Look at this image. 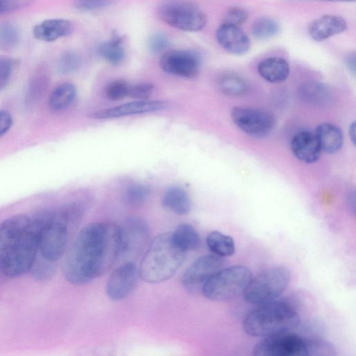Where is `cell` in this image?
<instances>
[{"instance_id": "1", "label": "cell", "mask_w": 356, "mask_h": 356, "mask_svg": "<svg viewBox=\"0 0 356 356\" xmlns=\"http://www.w3.org/2000/svg\"><path fill=\"white\" fill-rule=\"evenodd\" d=\"M119 254V228L109 222L86 225L70 246L63 264L65 279L84 284L106 273Z\"/></svg>"}, {"instance_id": "45", "label": "cell", "mask_w": 356, "mask_h": 356, "mask_svg": "<svg viewBox=\"0 0 356 356\" xmlns=\"http://www.w3.org/2000/svg\"><path fill=\"white\" fill-rule=\"evenodd\" d=\"M346 63L348 68L355 73V54H353L348 56L346 59Z\"/></svg>"}, {"instance_id": "10", "label": "cell", "mask_w": 356, "mask_h": 356, "mask_svg": "<svg viewBox=\"0 0 356 356\" xmlns=\"http://www.w3.org/2000/svg\"><path fill=\"white\" fill-rule=\"evenodd\" d=\"M257 356H309L308 339L290 331L268 337L257 343L253 348Z\"/></svg>"}, {"instance_id": "20", "label": "cell", "mask_w": 356, "mask_h": 356, "mask_svg": "<svg viewBox=\"0 0 356 356\" xmlns=\"http://www.w3.org/2000/svg\"><path fill=\"white\" fill-rule=\"evenodd\" d=\"M74 31L73 23L66 19H49L38 24L33 29L34 37L41 41L52 42L68 36Z\"/></svg>"}, {"instance_id": "17", "label": "cell", "mask_w": 356, "mask_h": 356, "mask_svg": "<svg viewBox=\"0 0 356 356\" xmlns=\"http://www.w3.org/2000/svg\"><path fill=\"white\" fill-rule=\"evenodd\" d=\"M31 218L26 214H17L0 223V267L8 256L16 239L29 224Z\"/></svg>"}, {"instance_id": "28", "label": "cell", "mask_w": 356, "mask_h": 356, "mask_svg": "<svg viewBox=\"0 0 356 356\" xmlns=\"http://www.w3.org/2000/svg\"><path fill=\"white\" fill-rule=\"evenodd\" d=\"M280 30L279 24L269 17H260L252 26V33L257 39L266 40L277 35Z\"/></svg>"}, {"instance_id": "16", "label": "cell", "mask_w": 356, "mask_h": 356, "mask_svg": "<svg viewBox=\"0 0 356 356\" xmlns=\"http://www.w3.org/2000/svg\"><path fill=\"white\" fill-rule=\"evenodd\" d=\"M216 36L220 45L232 54H245L251 47L249 37L237 26L222 23L217 29Z\"/></svg>"}, {"instance_id": "15", "label": "cell", "mask_w": 356, "mask_h": 356, "mask_svg": "<svg viewBox=\"0 0 356 356\" xmlns=\"http://www.w3.org/2000/svg\"><path fill=\"white\" fill-rule=\"evenodd\" d=\"M167 106L168 102L163 100H137L110 108L93 111L89 114V117L98 120L113 119L155 112L165 109Z\"/></svg>"}, {"instance_id": "32", "label": "cell", "mask_w": 356, "mask_h": 356, "mask_svg": "<svg viewBox=\"0 0 356 356\" xmlns=\"http://www.w3.org/2000/svg\"><path fill=\"white\" fill-rule=\"evenodd\" d=\"M150 190L146 185L134 184L129 186L124 191L123 198L124 202L131 207L143 205L149 198Z\"/></svg>"}, {"instance_id": "27", "label": "cell", "mask_w": 356, "mask_h": 356, "mask_svg": "<svg viewBox=\"0 0 356 356\" xmlns=\"http://www.w3.org/2000/svg\"><path fill=\"white\" fill-rule=\"evenodd\" d=\"M177 245L184 251L196 250L200 245V237L195 228L189 224H181L172 232Z\"/></svg>"}, {"instance_id": "6", "label": "cell", "mask_w": 356, "mask_h": 356, "mask_svg": "<svg viewBox=\"0 0 356 356\" xmlns=\"http://www.w3.org/2000/svg\"><path fill=\"white\" fill-rule=\"evenodd\" d=\"M252 277L251 271L244 266L224 267L204 284L202 292L213 301L230 300L243 294Z\"/></svg>"}, {"instance_id": "5", "label": "cell", "mask_w": 356, "mask_h": 356, "mask_svg": "<svg viewBox=\"0 0 356 356\" xmlns=\"http://www.w3.org/2000/svg\"><path fill=\"white\" fill-rule=\"evenodd\" d=\"M50 213L51 211L46 210L31 218L2 264L5 276L17 277L30 270L39 252L42 232Z\"/></svg>"}, {"instance_id": "43", "label": "cell", "mask_w": 356, "mask_h": 356, "mask_svg": "<svg viewBox=\"0 0 356 356\" xmlns=\"http://www.w3.org/2000/svg\"><path fill=\"white\" fill-rule=\"evenodd\" d=\"M31 2L32 0H0V14L25 8Z\"/></svg>"}, {"instance_id": "9", "label": "cell", "mask_w": 356, "mask_h": 356, "mask_svg": "<svg viewBox=\"0 0 356 356\" xmlns=\"http://www.w3.org/2000/svg\"><path fill=\"white\" fill-rule=\"evenodd\" d=\"M119 228L118 258L133 261L149 243V229L147 222L138 217L124 220Z\"/></svg>"}, {"instance_id": "47", "label": "cell", "mask_w": 356, "mask_h": 356, "mask_svg": "<svg viewBox=\"0 0 356 356\" xmlns=\"http://www.w3.org/2000/svg\"><path fill=\"white\" fill-rule=\"evenodd\" d=\"M325 1H333V2H354L355 0H320Z\"/></svg>"}, {"instance_id": "13", "label": "cell", "mask_w": 356, "mask_h": 356, "mask_svg": "<svg viewBox=\"0 0 356 356\" xmlns=\"http://www.w3.org/2000/svg\"><path fill=\"white\" fill-rule=\"evenodd\" d=\"M159 65L168 74L193 79L199 74L201 58L192 50H172L163 54Z\"/></svg>"}, {"instance_id": "35", "label": "cell", "mask_w": 356, "mask_h": 356, "mask_svg": "<svg viewBox=\"0 0 356 356\" xmlns=\"http://www.w3.org/2000/svg\"><path fill=\"white\" fill-rule=\"evenodd\" d=\"M129 86L130 85L124 80H114L107 85L105 93L111 100H120L128 96Z\"/></svg>"}, {"instance_id": "4", "label": "cell", "mask_w": 356, "mask_h": 356, "mask_svg": "<svg viewBox=\"0 0 356 356\" xmlns=\"http://www.w3.org/2000/svg\"><path fill=\"white\" fill-rule=\"evenodd\" d=\"M299 323V315L293 307L273 300L259 305L249 312L243 321V328L249 336L264 338L290 331Z\"/></svg>"}, {"instance_id": "37", "label": "cell", "mask_w": 356, "mask_h": 356, "mask_svg": "<svg viewBox=\"0 0 356 356\" xmlns=\"http://www.w3.org/2000/svg\"><path fill=\"white\" fill-rule=\"evenodd\" d=\"M309 356L334 355V348L330 343L318 339H308Z\"/></svg>"}, {"instance_id": "36", "label": "cell", "mask_w": 356, "mask_h": 356, "mask_svg": "<svg viewBox=\"0 0 356 356\" xmlns=\"http://www.w3.org/2000/svg\"><path fill=\"white\" fill-rule=\"evenodd\" d=\"M47 76L44 71H39L33 77L28 92L29 99L33 101L40 97L47 87Z\"/></svg>"}, {"instance_id": "3", "label": "cell", "mask_w": 356, "mask_h": 356, "mask_svg": "<svg viewBox=\"0 0 356 356\" xmlns=\"http://www.w3.org/2000/svg\"><path fill=\"white\" fill-rule=\"evenodd\" d=\"M83 213L81 206L76 203L51 211L40 243L39 253L44 258L57 261L65 254L71 234L81 220Z\"/></svg>"}, {"instance_id": "44", "label": "cell", "mask_w": 356, "mask_h": 356, "mask_svg": "<svg viewBox=\"0 0 356 356\" xmlns=\"http://www.w3.org/2000/svg\"><path fill=\"white\" fill-rule=\"evenodd\" d=\"M13 124L10 114L6 111H0V136L5 134Z\"/></svg>"}, {"instance_id": "26", "label": "cell", "mask_w": 356, "mask_h": 356, "mask_svg": "<svg viewBox=\"0 0 356 356\" xmlns=\"http://www.w3.org/2000/svg\"><path fill=\"white\" fill-rule=\"evenodd\" d=\"M206 242L211 253L218 257H229L235 252L233 238L218 231L210 232L207 236Z\"/></svg>"}, {"instance_id": "23", "label": "cell", "mask_w": 356, "mask_h": 356, "mask_svg": "<svg viewBox=\"0 0 356 356\" xmlns=\"http://www.w3.org/2000/svg\"><path fill=\"white\" fill-rule=\"evenodd\" d=\"M161 202L165 209L178 215L188 214L191 208L188 193L179 186L168 188L163 195Z\"/></svg>"}, {"instance_id": "46", "label": "cell", "mask_w": 356, "mask_h": 356, "mask_svg": "<svg viewBox=\"0 0 356 356\" xmlns=\"http://www.w3.org/2000/svg\"><path fill=\"white\" fill-rule=\"evenodd\" d=\"M355 123H353L351 124V126L350 127V129H349V135H350V138H351L352 139V141L353 143H355Z\"/></svg>"}, {"instance_id": "19", "label": "cell", "mask_w": 356, "mask_h": 356, "mask_svg": "<svg viewBox=\"0 0 356 356\" xmlns=\"http://www.w3.org/2000/svg\"><path fill=\"white\" fill-rule=\"evenodd\" d=\"M347 29L346 20L337 15H325L312 21L308 26L310 37L321 42L343 33Z\"/></svg>"}, {"instance_id": "38", "label": "cell", "mask_w": 356, "mask_h": 356, "mask_svg": "<svg viewBox=\"0 0 356 356\" xmlns=\"http://www.w3.org/2000/svg\"><path fill=\"white\" fill-rule=\"evenodd\" d=\"M154 86L150 83L130 85L128 96L137 100H147L152 95Z\"/></svg>"}, {"instance_id": "42", "label": "cell", "mask_w": 356, "mask_h": 356, "mask_svg": "<svg viewBox=\"0 0 356 356\" xmlns=\"http://www.w3.org/2000/svg\"><path fill=\"white\" fill-rule=\"evenodd\" d=\"M112 0H75V7L81 11H93L108 6Z\"/></svg>"}, {"instance_id": "18", "label": "cell", "mask_w": 356, "mask_h": 356, "mask_svg": "<svg viewBox=\"0 0 356 356\" xmlns=\"http://www.w3.org/2000/svg\"><path fill=\"white\" fill-rule=\"evenodd\" d=\"M291 148L294 156L305 163L316 162L322 152L315 134L305 130L293 135Z\"/></svg>"}, {"instance_id": "2", "label": "cell", "mask_w": 356, "mask_h": 356, "mask_svg": "<svg viewBox=\"0 0 356 356\" xmlns=\"http://www.w3.org/2000/svg\"><path fill=\"white\" fill-rule=\"evenodd\" d=\"M186 252L175 243L172 232L157 235L147 245L139 268L140 277L160 283L172 277L184 263Z\"/></svg>"}, {"instance_id": "40", "label": "cell", "mask_w": 356, "mask_h": 356, "mask_svg": "<svg viewBox=\"0 0 356 356\" xmlns=\"http://www.w3.org/2000/svg\"><path fill=\"white\" fill-rule=\"evenodd\" d=\"M248 17V13L245 9L232 7L227 11L223 23L239 26L246 22Z\"/></svg>"}, {"instance_id": "39", "label": "cell", "mask_w": 356, "mask_h": 356, "mask_svg": "<svg viewBox=\"0 0 356 356\" xmlns=\"http://www.w3.org/2000/svg\"><path fill=\"white\" fill-rule=\"evenodd\" d=\"M168 38L162 33L152 34L148 39L147 47L153 54H159L164 51L169 46Z\"/></svg>"}, {"instance_id": "30", "label": "cell", "mask_w": 356, "mask_h": 356, "mask_svg": "<svg viewBox=\"0 0 356 356\" xmlns=\"http://www.w3.org/2000/svg\"><path fill=\"white\" fill-rule=\"evenodd\" d=\"M56 261L44 258L39 252L30 269L33 277L38 281L50 280L56 273Z\"/></svg>"}, {"instance_id": "14", "label": "cell", "mask_w": 356, "mask_h": 356, "mask_svg": "<svg viewBox=\"0 0 356 356\" xmlns=\"http://www.w3.org/2000/svg\"><path fill=\"white\" fill-rule=\"evenodd\" d=\"M140 277L139 269L133 261H125L111 274L106 286L108 297L113 300H120L136 287Z\"/></svg>"}, {"instance_id": "24", "label": "cell", "mask_w": 356, "mask_h": 356, "mask_svg": "<svg viewBox=\"0 0 356 356\" xmlns=\"http://www.w3.org/2000/svg\"><path fill=\"white\" fill-rule=\"evenodd\" d=\"M124 37L114 32L111 38L99 44L97 54L113 65H120L125 57Z\"/></svg>"}, {"instance_id": "22", "label": "cell", "mask_w": 356, "mask_h": 356, "mask_svg": "<svg viewBox=\"0 0 356 356\" xmlns=\"http://www.w3.org/2000/svg\"><path fill=\"white\" fill-rule=\"evenodd\" d=\"M314 134L321 150L326 153H335L342 147V132L334 124L330 123L319 124Z\"/></svg>"}, {"instance_id": "29", "label": "cell", "mask_w": 356, "mask_h": 356, "mask_svg": "<svg viewBox=\"0 0 356 356\" xmlns=\"http://www.w3.org/2000/svg\"><path fill=\"white\" fill-rule=\"evenodd\" d=\"M20 33L15 25L10 22H0V49L5 51L14 49L19 43Z\"/></svg>"}, {"instance_id": "11", "label": "cell", "mask_w": 356, "mask_h": 356, "mask_svg": "<svg viewBox=\"0 0 356 356\" xmlns=\"http://www.w3.org/2000/svg\"><path fill=\"white\" fill-rule=\"evenodd\" d=\"M231 117L238 129L249 136L257 138L268 136L275 125L273 115L258 108L234 107Z\"/></svg>"}, {"instance_id": "12", "label": "cell", "mask_w": 356, "mask_h": 356, "mask_svg": "<svg viewBox=\"0 0 356 356\" xmlns=\"http://www.w3.org/2000/svg\"><path fill=\"white\" fill-rule=\"evenodd\" d=\"M223 257L213 254L203 255L193 261L184 272L181 282L189 292L202 291L204 284L217 272L223 268Z\"/></svg>"}, {"instance_id": "33", "label": "cell", "mask_w": 356, "mask_h": 356, "mask_svg": "<svg viewBox=\"0 0 356 356\" xmlns=\"http://www.w3.org/2000/svg\"><path fill=\"white\" fill-rule=\"evenodd\" d=\"M325 86L317 82H309L301 87V95L305 100L312 103H322L328 97Z\"/></svg>"}, {"instance_id": "8", "label": "cell", "mask_w": 356, "mask_h": 356, "mask_svg": "<svg viewBox=\"0 0 356 356\" xmlns=\"http://www.w3.org/2000/svg\"><path fill=\"white\" fill-rule=\"evenodd\" d=\"M159 19L168 25L187 32H197L204 28L207 19L195 3L185 0H166L156 8Z\"/></svg>"}, {"instance_id": "34", "label": "cell", "mask_w": 356, "mask_h": 356, "mask_svg": "<svg viewBox=\"0 0 356 356\" xmlns=\"http://www.w3.org/2000/svg\"><path fill=\"white\" fill-rule=\"evenodd\" d=\"M80 66L81 58L73 51H65L58 58V69L63 74H72L76 72Z\"/></svg>"}, {"instance_id": "31", "label": "cell", "mask_w": 356, "mask_h": 356, "mask_svg": "<svg viewBox=\"0 0 356 356\" xmlns=\"http://www.w3.org/2000/svg\"><path fill=\"white\" fill-rule=\"evenodd\" d=\"M218 87L223 93L232 96L243 95L247 90L245 81L233 74L222 75L218 80Z\"/></svg>"}, {"instance_id": "7", "label": "cell", "mask_w": 356, "mask_h": 356, "mask_svg": "<svg viewBox=\"0 0 356 356\" xmlns=\"http://www.w3.org/2000/svg\"><path fill=\"white\" fill-rule=\"evenodd\" d=\"M291 280L290 270L284 266H273L251 279L243 296L245 302L261 305L275 300L286 289Z\"/></svg>"}, {"instance_id": "21", "label": "cell", "mask_w": 356, "mask_h": 356, "mask_svg": "<svg viewBox=\"0 0 356 356\" xmlns=\"http://www.w3.org/2000/svg\"><path fill=\"white\" fill-rule=\"evenodd\" d=\"M257 70L259 75L270 83H280L289 75L290 67L288 62L281 57H269L261 60Z\"/></svg>"}, {"instance_id": "41", "label": "cell", "mask_w": 356, "mask_h": 356, "mask_svg": "<svg viewBox=\"0 0 356 356\" xmlns=\"http://www.w3.org/2000/svg\"><path fill=\"white\" fill-rule=\"evenodd\" d=\"M14 66V60L0 56V90L4 88L9 82Z\"/></svg>"}, {"instance_id": "25", "label": "cell", "mask_w": 356, "mask_h": 356, "mask_svg": "<svg viewBox=\"0 0 356 356\" xmlns=\"http://www.w3.org/2000/svg\"><path fill=\"white\" fill-rule=\"evenodd\" d=\"M76 96V89L73 84H60L54 89L49 96V108L56 112L65 111L73 104Z\"/></svg>"}]
</instances>
